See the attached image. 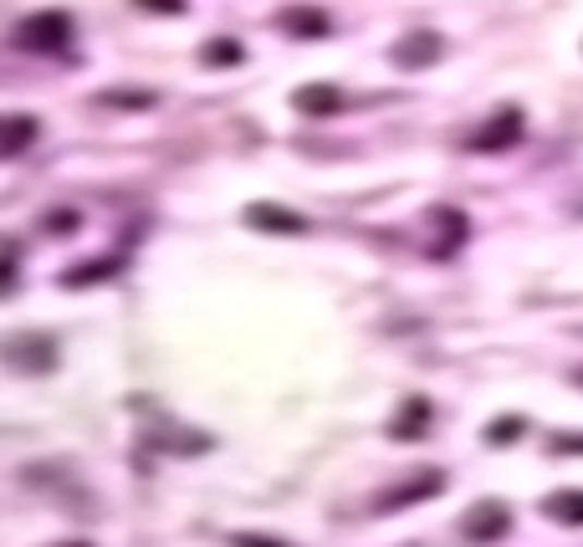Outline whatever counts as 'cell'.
<instances>
[{"instance_id": "cell-11", "label": "cell", "mask_w": 583, "mask_h": 547, "mask_svg": "<svg viewBox=\"0 0 583 547\" xmlns=\"http://www.w3.org/2000/svg\"><path fill=\"white\" fill-rule=\"evenodd\" d=\"M552 450H558V455H563V450H568V455H583V435H568V440H558Z\"/></svg>"}, {"instance_id": "cell-4", "label": "cell", "mask_w": 583, "mask_h": 547, "mask_svg": "<svg viewBox=\"0 0 583 547\" xmlns=\"http://www.w3.org/2000/svg\"><path fill=\"white\" fill-rule=\"evenodd\" d=\"M466 532L471 537H501V532H507V507H497V501H491V507H476Z\"/></svg>"}, {"instance_id": "cell-3", "label": "cell", "mask_w": 583, "mask_h": 547, "mask_svg": "<svg viewBox=\"0 0 583 547\" xmlns=\"http://www.w3.org/2000/svg\"><path fill=\"white\" fill-rule=\"evenodd\" d=\"M282 26L297 36H323L328 32V16L323 11H313V5H292V11H282Z\"/></svg>"}, {"instance_id": "cell-7", "label": "cell", "mask_w": 583, "mask_h": 547, "mask_svg": "<svg viewBox=\"0 0 583 547\" xmlns=\"http://www.w3.org/2000/svg\"><path fill=\"white\" fill-rule=\"evenodd\" d=\"M548 512L563 516L568 527H583V491H558V497H548Z\"/></svg>"}, {"instance_id": "cell-1", "label": "cell", "mask_w": 583, "mask_h": 547, "mask_svg": "<svg viewBox=\"0 0 583 547\" xmlns=\"http://www.w3.org/2000/svg\"><path fill=\"white\" fill-rule=\"evenodd\" d=\"M522 133H527L522 108H497V113L486 118V129L471 138V154H507L522 144Z\"/></svg>"}, {"instance_id": "cell-2", "label": "cell", "mask_w": 583, "mask_h": 547, "mask_svg": "<svg viewBox=\"0 0 583 547\" xmlns=\"http://www.w3.org/2000/svg\"><path fill=\"white\" fill-rule=\"evenodd\" d=\"M440 51H446V41H440V32H410L394 41V62L404 66V72H420V66L440 62Z\"/></svg>"}, {"instance_id": "cell-5", "label": "cell", "mask_w": 583, "mask_h": 547, "mask_svg": "<svg viewBox=\"0 0 583 547\" xmlns=\"http://www.w3.org/2000/svg\"><path fill=\"white\" fill-rule=\"evenodd\" d=\"M338 87H302L297 93V108L302 113H313V118H328V113H338Z\"/></svg>"}, {"instance_id": "cell-8", "label": "cell", "mask_w": 583, "mask_h": 547, "mask_svg": "<svg viewBox=\"0 0 583 547\" xmlns=\"http://www.w3.org/2000/svg\"><path fill=\"white\" fill-rule=\"evenodd\" d=\"M425 420H430V404H425V399H410L404 420H394V435H400V440H410V435H415L420 425H425Z\"/></svg>"}, {"instance_id": "cell-10", "label": "cell", "mask_w": 583, "mask_h": 547, "mask_svg": "<svg viewBox=\"0 0 583 547\" xmlns=\"http://www.w3.org/2000/svg\"><path fill=\"white\" fill-rule=\"evenodd\" d=\"M517 430H522V420H497V425H491V446H512Z\"/></svg>"}, {"instance_id": "cell-9", "label": "cell", "mask_w": 583, "mask_h": 547, "mask_svg": "<svg viewBox=\"0 0 583 547\" xmlns=\"http://www.w3.org/2000/svg\"><path fill=\"white\" fill-rule=\"evenodd\" d=\"M251 220H262V226H277V231H302L297 216H287V210H267V205H256L251 210Z\"/></svg>"}, {"instance_id": "cell-12", "label": "cell", "mask_w": 583, "mask_h": 547, "mask_svg": "<svg viewBox=\"0 0 583 547\" xmlns=\"http://www.w3.org/2000/svg\"><path fill=\"white\" fill-rule=\"evenodd\" d=\"M573 379H579V384H583V368H579V374H573Z\"/></svg>"}, {"instance_id": "cell-6", "label": "cell", "mask_w": 583, "mask_h": 547, "mask_svg": "<svg viewBox=\"0 0 583 547\" xmlns=\"http://www.w3.org/2000/svg\"><path fill=\"white\" fill-rule=\"evenodd\" d=\"M440 486H446V476H415V486H404V491H394V497H389V507H410V501H425V497H435V491H440Z\"/></svg>"}]
</instances>
